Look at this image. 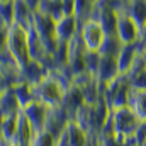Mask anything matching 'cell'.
<instances>
[{"instance_id":"cell-13","label":"cell","mask_w":146,"mask_h":146,"mask_svg":"<svg viewBox=\"0 0 146 146\" xmlns=\"http://www.w3.org/2000/svg\"><path fill=\"white\" fill-rule=\"evenodd\" d=\"M85 106V99H83V94H82V88L76 87V85H70L66 90H65V95H63V102H61V107L66 110V114L70 115V119L75 117V114Z\"/></svg>"},{"instance_id":"cell-21","label":"cell","mask_w":146,"mask_h":146,"mask_svg":"<svg viewBox=\"0 0 146 146\" xmlns=\"http://www.w3.org/2000/svg\"><path fill=\"white\" fill-rule=\"evenodd\" d=\"M12 88V92L15 94V97H17V102H19V106H21V109H24L29 102H33L34 100V92H33V87L29 85V83H26V82H22V80H19L14 87H10Z\"/></svg>"},{"instance_id":"cell-5","label":"cell","mask_w":146,"mask_h":146,"mask_svg":"<svg viewBox=\"0 0 146 146\" xmlns=\"http://www.w3.org/2000/svg\"><path fill=\"white\" fill-rule=\"evenodd\" d=\"M80 41L85 48V51H97L99 53V48L106 37V33L102 29V26L99 24V21L95 17L85 21L83 24H80Z\"/></svg>"},{"instance_id":"cell-10","label":"cell","mask_w":146,"mask_h":146,"mask_svg":"<svg viewBox=\"0 0 146 146\" xmlns=\"http://www.w3.org/2000/svg\"><path fill=\"white\" fill-rule=\"evenodd\" d=\"M117 76H121L119 68H117V61L112 56H100L97 72H95V80L100 85V88L104 90L109 83H112Z\"/></svg>"},{"instance_id":"cell-6","label":"cell","mask_w":146,"mask_h":146,"mask_svg":"<svg viewBox=\"0 0 146 146\" xmlns=\"http://www.w3.org/2000/svg\"><path fill=\"white\" fill-rule=\"evenodd\" d=\"M115 34L122 44H134V42H139V39H141V29L134 22V19L126 10H122V12H119Z\"/></svg>"},{"instance_id":"cell-1","label":"cell","mask_w":146,"mask_h":146,"mask_svg":"<svg viewBox=\"0 0 146 146\" xmlns=\"http://www.w3.org/2000/svg\"><path fill=\"white\" fill-rule=\"evenodd\" d=\"M7 51L10 54V58L14 60L15 66L19 68V72L31 61V54H29V46H27V34L26 29L12 24L9 27V34H7Z\"/></svg>"},{"instance_id":"cell-31","label":"cell","mask_w":146,"mask_h":146,"mask_svg":"<svg viewBox=\"0 0 146 146\" xmlns=\"http://www.w3.org/2000/svg\"><path fill=\"white\" fill-rule=\"evenodd\" d=\"M2 2H14V0H0V3H2Z\"/></svg>"},{"instance_id":"cell-8","label":"cell","mask_w":146,"mask_h":146,"mask_svg":"<svg viewBox=\"0 0 146 146\" xmlns=\"http://www.w3.org/2000/svg\"><path fill=\"white\" fill-rule=\"evenodd\" d=\"M139 51H141V44L139 42H134V44H122L121 51L117 53L115 56V61H117V68L119 73L122 76H127L129 73L133 72L134 68V63L139 56Z\"/></svg>"},{"instance_id":"cell-17","label":"cell","mask_w":146,"mask_h":146,"mask_svg":"<svg viewBox=\"0 0 146 146\" xmlns=\"http://www.w3.org/2000/svg\"><path fill=\"white\" fill-rule=\"evenodd\" d=\"M21 112V110H19ZM17 112V114H19ZM17 114L12 115H3L0 117V136L5 146L9 143H14L15 139V129H17Z\"/></svg>"},{"instance_id":"cell-4","label":"cell","mask_w":146,"mask_h":146,"mask_svg":"<svg viewBox=\"0 0 146 146\" xmlns=\"http://www.w3.org/2000/svg\"><path fill=\"white\" fill-rule=\"evenodd\" d=\"M104 95L109 102L110 109H119L129 106V95H131V85L127 76H117L112 83H109L104 90Z\"/></svg>"},{"instance_id":"cell-32","label":"cell","mask_w":146,"mask_h":146,"mask_svg":"<svg viewBox=\"0 0 146 146\" xmlns=\"http://www.w3.org/2000/svg\"><path fill=\"white\" fill-rule=\"evenodd\" d=\"M92 2H94V3H97V2H100V0H92Z\"/></svg>"},{"instance_id":"cell-30","label":"cell","mask_w":146,"mask_h":146,"mask_svg":"<svg viewBox=\"0 0 146 146\" xmlns=\"http://www.w3.org/2000/svg\"><path fill=\"white\" fill-rule=\"evenodd\" d=\"M7 146H17V145H15V143H9Z\"/></svg>"},{"instance_id":"cell-12","label":"cell","mask_w":146,"mask_h":146,"mask_svg":"<svg viewBox=\"0 0 146 146\" xmlns=\"http://www.w3.org/2000/svg\"><path fill=\"white\" fill-rule=\"evenodd\" d=\"M48 66L42 63V61H37V60H31L21 72V80L22 82H26V83H29L31 87H36L37 83L41 82V80H44L46 76H48Z\"/></svg>"},{"instance_id":"cell-18","label":"cell","mask_w":146,"mask_h":146,"mask_svg":"<svg viewBox=\"0 0 146 146\" xmlns=\"http://www.w3.org/2000/svg\"><path fill=\"white\" fill-rule=\"evenodd\" d=\"M21 109L19 102H17V97L15 94L12 92V88H5L0 95V117L3 115H12V114H17Z\"/></svg>"},{"instance_id":"cell-19","label":"cell","mask_w":146,"mask_h":146,"mask_svg":"<svg viewBox=\"0 0 146 146\" xmlns=\"http://www.w3.org/2000/svg\"><path fill=\"white\" fill-rule=\"evenodd\" d=\"M126 12L134 19L139 29H143V26L146 24V0H127Z\"/></svg>"},{"instance_id":"cell-28","label":"cell","mask_w":146,"mask_h":146,"mask_svg":"<svg viewBox=\"0 0 146 146\" xmlns=\"http://www.w3.org/2000/svg\"><path fill=\"white\" fill-rule=\"evenodd\" d=\"M26 3H27V7L33 10V12H37V9H39V3H41V0H24Z\"/></svg>"},{"instance_id":"cell-27","label":"cell","mask_w":146,"mask_h":146,"mask_svg":"<svg viewBox=\"0 0 146 146\" xmlns=\"http://www.w3.org/2000/svg\"><path fill=\"white\" fill-rule=\"evenodd\" d=\"M63 15H73L75 14V0H61Z\"/></svg>"},{"instance_id":"cell-26","label":"cell","mask_w":146,"mask_h":146,"mask_svg":"<svg viewBox=\"0 0 146 146\" xmlns=\"http://www.w3.org/2000/svg\"><path fill=\"white\" fill-rule=\"evenodd\" d=\"M0 21L7 27H10L14 24V2H2L0 3Z\"/></svg>"},{"instance_id":"cell-29","label":"cell","mask_w":146,"mask_h":146,"mask_svg":"<svg viewBox=\"0 0 146 146\" xmlns=\"http://www.w3.org/2000/svg\"><path fill=\"white\" fill-rule=\"evenodd\" d=\"M5 88H9V87H7V83H5V80H3V76H2V73H0V95H2V92H3Z\"/></svg>"},{"instance_id":"cell-20","label":"cell","mask_w":146,"mask_h":146,"mask_svg":"<svg viewBox=\"0 0 146 146\" xmlns=\"http://www.w3.org/2000/svg\"><path fill=\"white\" fill-rule=\"evenodd\" d=\"M129 107L134 110V114L141 122H146V92H136L131 88Z\"/></svg>"},{"instance_id":"cell-23","label":"cell","mask_w":146,"mask_h":146,"mask_svg":"<svg viewBox=\"0 0 146 146\" xmlns=\"http://www.w3.org/2000/svg\"><path fill=\"white\" fill-rule=\"evenodd\" d=\"M121 48H122V42L117 37V34H107L104 37L100 48H99V54L100 56H112V58H115L117 53L121 51Z\"/></svg>"},{"instance_id":"cell-25","label":"cell","mask_w":146,"mask_h":146,"mask_svg":"<svg viewBox=\"0 0 146 146\" xmlns=\"http://www.w3.org/2000/svg\"><path fill=\"white\" fill-rule=\"evenodd\" d=\"M31 146H56V138L49 133V131H39L34 134Z\"/></svg>"},{"instance_id":"cell-3","label":"cell","mask_w":146,"mask_h":146,"mask_svg":"<svg viewBox=\"0 0 146 146\" xmlns=\"http://www.w3.org/2000/svg\"><path fill=\"white\" fill-rule=\"evenodd\" d=\"M31 24H33V27L36 29L37 36L41 37L46 53L51 56V54L56 51L58 44H60V41H58V37H56V31H54L56 21L51 19V17L46 15V14L34 12V15H33V22H31Z\"/></svg>"},{"instance_id":"cell-16","label":"cell","mask_w":146,"mask_h":146,"mask_svg":"<svg viewBox=\"0 0 146 146\" xmlns=\"http://www.w3.org/2000/svg\"><path fill=\"white\" fill-rule=\"evenodd\" d=\"M33 15L34 12L27 7L24 0H14V24L27 29L33 22Z\"/></svg>"},{"instance_id":"cell-11","label":"cell","mask_w":146,"mask_h":146,"mask_svg":"<svg viewBox=\"0 0 146 146\" xmlns=\"http://www.w3.org/2000/svg\"><path fill=\"white\" fill-rule=\"evenodd\" d=\"M54 31H56V37L60 42H70L80 33V22L76 21L75 15H65L56 21Z\"/></svg>"},{"instance_id":"cell-9","label":"cell","mask_w":146,"mask_h":146,"mask_svg":"<svg viewBox=\"0 0 146 146\" xmlns=\"http://www.w3.org/2000/svg\"><path fill=\"white\" fill-rule=\"evenodd\" d=\"M94 17L99 21V24L102 26L106 36L107 34H115L117 29V19H119V12L115 9H112L110 5H107L106 2H97L95 5V14Z\"/></svg>"},{"instance_id":"cell-14","label":"cell","mask_w":146,"mask_h":146,"mask_svg":"<svg viewBox=\"0 0 146 146\" xmlns=\"http://www.w3.org/2000/svg\"><path fill=\"white\" fill-rule=\"evenodd\" d=\"M70 115L66 114V110L63 109L61 106L60 107H54V109L49 110V115H48V122H46V131H49L54 138H58L68 126L70 122Z\"/></svg>"},{"instance_id":"cell-15","label":"cell","mask_w":146,"mask_h":146,"mask_svg":"<svg viewBox=\"0 0 146 146\" xmlns=\"http://www.w3.org/2000/svg\"><path fill=\"white\" fill-rule=\"evenodd\" d=\"M34 134H36L34 129L31 127L29 121L26 119L24 112L21 110L17 114V129H15V139H14V143L17 146H31V141H33Z\"/></svg>"},{"instance_id":"cell-7","label":"cell","mask_w":146,"mask_h":146,"mask_svg":"<svg viewBox=\"0 0 146 146\" xmlns=\"http://www.w3.org/2000/svg\"><path fill=\"white\" fill-rule=\"evenodd\" d=\"M49 107L37 102V100H33L29 102L22 112L26 115V119L29 121L31 127L34 129V133H39V131H44L46 129V122H48V115H49Z\"/></svg>"},{"instance_id":"cell-24","label":"cell","mask_w":146,"mask_h":146,"mask_svg":"<svg viewBox=\"0 0 146 146\" xmlns=\"http://www.w3.org/2000/svg\"><path fill=\"white\" fill-rule=\"evenodd\" d=\"M127 80H129V85H131L133 90L146 92V66L138 70V72H133L127 76Z\"/></svg>"},{"instance_id":"cell-33","label":"cell","mask_w":146,"mask_h":146,"mask_svg":"<svg viewBox=\"0 0 146 146\" xmlns=\"http://www.w3.org/2000/svg\"><path fill=\"white\" fill-rule=\"evenodd\" d=\"M121 2H126V3H127V0H121Z\"/></svg>"},{"instance_id":"cell-22","label":"cell","mask_w":146,"mask_h":146,"mask_svg":"<svg viewBox=\"0 0 146 146\" xmlns=\"http://www.w3.org/2000/svg\"><path fill=\"white\" fill-rule=\"evenodd\" d=\"M95 5L92 0H75V17L80 24H83L85 21L92 19L95 14Z\"/></svg>"},{"instance_id":"cell-2","label":"cell","mask_w":146,"mask_h":146,"mask_svg":"<svg viewBox=\"0 0 146 146\" xmlns=\"http://www.w3.org/2000/svg\"><path fill=\"white\" fill-rule=\"evenodd\" d=\"M139 124H141V121L138 119L134 110L129 106H126V107L112 109L109 124L102 129V133H117V134H122V136H131Z\"/></svg>"}]
</instances>
